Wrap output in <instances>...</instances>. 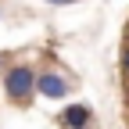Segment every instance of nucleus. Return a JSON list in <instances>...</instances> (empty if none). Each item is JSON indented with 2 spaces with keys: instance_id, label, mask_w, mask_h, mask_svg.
<instances>
[{
  "instance_id": "nucleus-1",
  "label": "nucleus",
  "mask_w": 129,
  "mask_h": 129,
  "mask_svg": "<svg viewBox=\"0 0 129 129\" xmlns=\"http://www.w3.org/2000/svg\"><path fill=\"white\" fill-rule=\"evenodd\" d=\"M36 68L25 61H14L11 68L4 72V97L11 104H29L32 97H36Z\"/></svg>"
},
{
  "instance_id": "nucleus-2",
  "label": "nucleus",
  "mask_w": 129,
  "mask_h": 129,
  "mask_svg": "<svg viewBox=\"0 0 129 129\" xmlns=\"http://www.w3.org/2000/svg\"><path fill=\"white\" fill-rule=\"evenodd\" d=\"M72 90V79L64 75V72H54V68H43L36 75V93L47 97V101H64Z\"/></svg>"
},
{
  "instance_id": "nucleus-3",
  "label": "nucleus",
  "mask_w": 129,
  "mask_h": 129,
  "mask_svg": "<svg viewBox=\"0 0 129 129\" xmlns=\"http://www.w3.org/2000/svg\"><path fill=\"white\" fill-rule=\"evenodd\" d=\"M61 129H90L93 125V108L90 104H68V108H61L57 111V118H54Z\"/></svg>"
},
{
  "instance_id": "nucleus-4",
  "label": "nucleus",
  "mask_w": 129,
  "mask_h": 129,
  "mask_svg": "<svg viewBox=\"0 0 129 129\" xmlns=\"http://www.w3.org/2000/svg\"><path fill=\"white\" fill-rule=\"evenodd\" d=\"M118 64H122V75L129 79V43L122 47V57H118Z\"/></svg>"
},
{
  "instance_id": "nucleus-5",
  "label": "nucleus",
  "mask_w": 129,
  "mask_h": 129,
  "mask_svg": "<svg viewBox=\"0 0 129 129\" xmlns=\"http://www.w3.org/2000/svg\"><path fill=\"white\" fill-rule=\"evenodd\" d=\"M50 7H68V4H79V0H47Z\"/></svg>"
},
{
  "instance_id": "nucleus-6",
  "label": "nucleus",
  "mask_w": 129,
  "mask_h": 129,
  "mask_svg": "<svg viewBox=\"0 0 129 129\" xmlns=\"http://www.w3.org/2000/svg\"><path fill=\"white\" fill-rule=\"evenodd\" d=\"M0 72H7V57L4 54H0Z\"/></svg>"
},
{
  "instance_id": "nucleus-7",
  "label": "nucleus",
  "mask_w": 129,
  "mask_h": 129,
  "mask_svg": "<svg viewBox=\"0 0 129 129\" xmlns=\"http://www.w3.org/2000/svg\"><path fill=\"white\" fill-rule=\"evenodd\" d=\"M125 101H129V90H125Z\"/></svg>"
},
{
  "instance_id": "nucleus-8",
  "label": "nucleus",
  "mask_w": 129,
  "mask_h": 129,
  "mask_svg": "<svg viewBox=\"0 0 129 129\" xmlns=\"http://www.w3.org/2000/svg\"><path fill=\"white\" fill-rule=\"evenodd\" d=\"M125 43H129V40H125Z\"/></svg>"
}]
</instances>
